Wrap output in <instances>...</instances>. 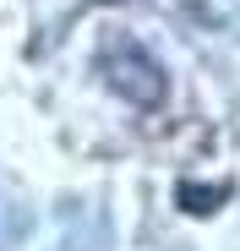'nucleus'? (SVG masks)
<instances>
[{"instance_id": "nucleus-1", "label": "nucleus", "mask_w": 240, "mask_h": 251, "mask_svg": "<svg viewBox=\"0 0 240 251\" xmlns=\"http://www.w3.org/2000/svg\"><path fill=\"white\" fill-rule=\"evenodd\" d=\"M180 202H186V213H213V207L224 202V191H218V186H213V191H208V186H180Z\"/></svg>"}]
</instances>
